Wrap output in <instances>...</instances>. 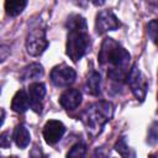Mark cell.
Instances as JSON below:
<instances>
[{
  "mask_svg": "<svg viewBox=\"0 0 158 158\" xmlns=\"http://www.w3.org/2000/svg\"><path fill=\"white\" fill-rule=\"evenodd\" d=\"M91 1H93V4L95 6H102L104 2H105V0H91Z\"/></svg>",
  "mask_w": 158,
  "mask_h": 158,
  "instance_id": "23",
  "label": "cell"
},
{
  "mask_svg": "<svg viewBox=\"0 0 158 158\" xmlns=\"http://www.w3.org/2000/svg\"><path fill=\"white\" fill-rule=\"evenodd\" d=\"M67 56L73 60L78 62L81 59L90 48V36L88 32L86 21L83 16L73 14L67 20Z\"/></svg>",
  "mask_w": 158,
  "mask_h": 158,
  "instance_id": "2",
  "label": "cell"
},
{
  "mask_svg": "<svg viewBox=\"0 0 158 158\" xmlns=\"http://www.w3.org/2000/svg\"><path fill=\"white\" fill-rule=\"evenodd\" d=\"M115 149H116V152H118V153H120L121 156H123V157L135 156L133 153L130 152V148H128V146H127V143H126V139H125L123 137L118 138V141H117L116 144H115Z\"/></svg>",
  "mask_w": 158,
  "mask_h": 158,
  "instance_id": "17",
  "label": "cell"
},
{
  "mask_svg": "<svg viewBox=\"0 0 158 158\" xmlns=\"http://www.w3.org/2000/svg\"><path fill=\"white\" fill-rule=\"evenodd\" d=\"M11 53V48L10 46H6V44H0V63L4 62Z\"/></svg>",
  "mask_w": 158,
  "mask_h": 158,
  "instance_id": "20",
  "label": "cell"
},
{
  "mask_svg": "<svg viewBox=\"0 0 158 158\" xmlns=\"http://www.w3.org/2000/svg\"><path fill=\"white\" fill-rule=\"evenodd\" d=\"M148 36L151 37L153 42H156V38H157V21L156 20H152L148 23Z\"/></svg>",
  "mask_w": 158,
  "mask_h": 158,
  "instance_id": "19",
  "label": "cell"
},
{
  "mask_svg": "<svg viewBox=\"0 0 158 158\" xmlns=\"http://www.w3.org/2000/svg\"><path fill=\"white\" fill-rule=\"evenodd\" d=\"M11 109L17 114H23L25 111H27V109H30L28 94L25 90H19L15 94L11 101Z\"/></svg>",
  "mask_w": 158,
  "mask_h": 158,
  "instance_id": "11",
  "label": "cell"
},
{
  "mask_svg": "<svg viewBox=\"0 0 158 158\" xmlns=\"http://www.w3.org/2000/svg\"><path fill=\"white\" fill-rule=\"evenodd\" d=\"M121 26L118 19L111 10H102L96 15L95 21V30L96 33L102 35L109 31H115Z\"/></svg>",
  "mask_w": 158,
  "mask_h": 158,
  "instance_id": "7",
  "label": "cell"
},
{
  "mask_svg": "<svg viewBox=\"0 0 158 158\" xmlns=\"http://www.w3.org/2000/svg\"><path fill=\"white\" fill-rule=\"evenodd\" d=\"M114 115V106L109 101H96L89 105L80 115V120L88 133L93 137L98 136L104 126L111 120Z\"/></svg>",
  "mask_w": 158,
  "mask_h": 158,
  "instance_id": "3",
  "label": "cell"
},
{
  "mask_svg": "<svg viewBox=\"0 0 158 158\" xmlns=\"http://www.w3.org/2000/svg\"><path fill=\"white\" fill-rule=\"evenodd\" d=\"M100 84H101V78H100V74L95 70H93L88 78H86V81H85V91L90 95H94V96H98L100 93H101V88H100Z\"/></svg>",
  "mask_w": 158,
  "mask_h": 158,
  "instance_id": "14",
  "label": "cell"
},
{
  "mask_svg": "<svg viewBox=\"0 0 158 158\" xmlns=\"http://www.w3.org/2000/svg\"><path fill=\"white\" fill-rule=\"evenodd\" d=\"M43 75V67L40 63H31L30 65L25 67L20 74V80H35Z\"/></svg>",
  "mask_w": 158,
  "mask_h": 158,
  "instance_id": "13",
  "label": "cell"
},
{
  "mask_svg": "<svg viewBox=\"0 0 158 158\" xmlns=\"http://www.w3.org/2000/svg\"><path fill=\"white\" fill-rule=\"evenodd\" d=\"M126 79H127V84L130 85L131 91L133 93L135 98L142 102L146 99L148 84H147V80H146L144 75L137 68V65H132V68L127 73Z\"/></svg>",
  "mask_w": 158,
  "mask_h": 158,
  "instance_id": "5",
  "label": "cell"
},
{
  "mask_svg": "<svg viewBox=\"0 0 158 158\" xmlns=\"http://www.w3.org/2000/svg\"><path fill=\"white\" fill-rule=\"evenodd\" d=\"M11 139H12V136L9 131H5L0 135V147L1 148H9L11 146Z\"/></svg>",
  "mask_w": 158,
  "mask_h": 158,
  "instance_id": "18",
  "label": "cell"
},
{
  "mask_svg": "<svg viewBox=\"0 0 158 158\" xmlns=\"http://www.w3.org/2000/svg\"><path fill=\"white\" fill-rule=\"evenodd\" d=\"M26 51L30 56H41L48 47V41L46 38V30L40 23L32 25L26 36Z\"/></svg>",
  "mask_w": 158,
  "mask_h": 158,
  "instance_id": "4",
  "label": "cell"
},
{
  "mask_svg": "<svg viewBox=\"0 0 158 158\" xmlns=\"http://www.w3.org/2000/svg\"><path fill=\"white\" fill-rule=\"evenodd\" d=\"M12 139L15 141V143L19 148H26L28 146L31 136H30L28 130L25 127V125L20 123L15 127V130L12 132Z\"/></svg>",
  "mask_w": 158,
  "mask_h": 158,
  "instance_id": "12",
  "label": "cell"
},
{
  "mask_svg": "<svg viewBox=\"0 0 158 158\" xmlns=\"http://www.w3.org/2000/svg\"><path fill=\"white\" fill-rule=\"evenodd\" d=\"M69 1L73 2L74 5L79 6V7H83V9H85L88 6V2H89V0H69Z\"/></svg>",
  "mask_w": 158,
  "mask_h": 158,
  "instance_id": "21",
  "label": "cell"
},
{
  "mask_svg": "<svg viewBox=\"0 0 158 158\" xmlns=\"http://www.w3.org/2000/svg\"><path fill=\"white\" fill-rule=\"evenodd\" d=\"M64 132H65V126L60 121H58V120H49V121L46 122L42 133H43L44 141L48 144L53 146V144H56L63 137Z\"/></svg>",
  "mask_w": 158,
  "mask_h": 158,
  "instance_id": "8",
  "label": "cell"
},
{
  "mask_svg": "<svg viewBox=\"0 0 158 158\" xmlns=\"http://www.w3.org/2000/svg\"><path fill=\"white\" fill-rule=\"evenodd\" d=\"M85 153H86V146L83 142H78L70 148V151L67 153V157H77L78 158V157H84Z\"/></svg>",
  "mask_w": 158,
  "mask_h": 158,
  "instance_id": "16",
  "label": "cell"
},
{
  "mask_svg": "<svg viewBox=\"0 0 158 158\" xmlns=\"http://www.w3.org/2000/svg\"><path fill=\"white\" fill-rule=\"evenodd\" d=\"M75 70L64 63L56 65L51 72V81L58 88H68L75 81Z\"/></svg>",
  "mask_w": 158,
  "mask_h": 158,
  "instance_id": "6",
  "label": "cell"
},
{
  "mask_svg": "<svg viewBox=\"0 0 158 158\" xmlns=\"http://www.w3.org/2000/svg\"><path fill=\"white\" fill-rule=\"evenodd\" d=\"M4 118H5V111H4L2 107H0V127H1V125L4 122Z\"/></svg>",
  "mask_w": 158,
  "mask_h": 158,
  "instance_id": "22",
  "label": "cell"
},
{
  "mask_svg": "<svg viewBox=\"0 0 158 158\" xmlns=\"http://www.w3.org/2000/svg\"><path fill=\"white\" fill-rule=\"evenodd\" d=\"M28 99H30V107L37 112L41 114L42 112V102L46 95V86L43 83H32L28 86Z\"/></svg>",
  "mask_w": 158,
  "mask_h": 158,
  "instance_id": "9",
  "label": "cell"
},
{
  "mask_svg": "<svg viewBox=\"0 0 158 158\" xmlns=\"http://www.w3.org/2000/svg\"><path fill=\"white\" fill-rule=\"evenodd\" d=\"M98 60L100 67L106 70L107 78L112 81L122 83L126 79L131 56L114 38H104L101 48L99 51Z\"/></svg>",
  "mask_w": 158,
  "mask_h": 158,
  "instance_id": "1",
  "label": "cell"
},
{
  "mask_svg": "<svg viewBox=\"0 0 158 158\" xmlns=\"http://www.w3.org/2000/svg\"><path fill=\"white\" fill-rule=\"evenodd\" d=\"M27 5V0H5V11L9 16L20 15Z\"/></svg>",
  "mask_w": 158,
  "mask_h": 158,
  "instance_id": "15",
  "label": "cell"
},
{
  "mask_svg": "<svg viewBox=\"0 0 158 158\" xmlns=\"http://www.w3.org/2000/svg\"><path fill=\"white\" fill-rule=\"evenodd\" d=\"M81 102V93L78 89H67L59 98V104L65 110H75Z\"/></svg>",
  "mask_w": 158,
  "mask_h": 158,
  "instance_id": "10",
  "label": "cell"
}]
</instances>
